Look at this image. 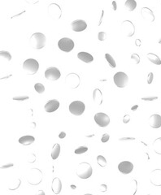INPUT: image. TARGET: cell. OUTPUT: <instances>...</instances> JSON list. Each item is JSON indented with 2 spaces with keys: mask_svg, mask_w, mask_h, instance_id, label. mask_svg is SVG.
<instances>
[{
  "mask_svg": "<svg viewBox=\"0 0 161 195\" xmlns=\"http://www.w3.org/2000/svg\"><path fill=\"white\" fill-rule=\"evenodd\" d=\"M153 78H154V74L153 72H150L147 76V83L149 85H150L152 81H153Z\"/></svg>",
  "mask_w": 161,
  "mask_h": 195,
  "instance_id": "obj_36",
  "label": "cell"
},
{
  "mask_svg": "<svg viewBox=\"0 0 161 195\" xmlns=\"http://www.w3.org/2000/svg\"><path fill=\"white\" fill-rule=\"evenodd\" d=\"M93 100L98 106L103 103V94L99 89H95L93 92Z\"/></svg>",
  "mask_w": 161,
  "mask_h": 195,
  "instance_id": "obj_20",
  "label": "cell"
},
{
  "mask_svg": "<svg viewBox=\"0 0 161 195\" xmlns=\"http://www.w3.org/2000/svg\"><path fill=\"white\" fill-rule=\"evenodd\" d=\"M38 193H42V194H45V193H44V192H43V191H38Z\"/></svg>",
  "mask_w": 161,
  "mask_h": 195,
  "instance_id": "obj_46",
  "label": "cell"
},
{
  "mask_svg": "<svg viewBox=\"0 0 161 195\" xmlns=\"http://www.w3.org/2000/svg\"><path fill=\"white\" fill-rule=\"evenodd\" d=\"M149 124L151 128H159L161 127V116L158 114L150 115L149 119Z\"/></svg>",
  "mask_w": 161,
  "mask_h": 195,
  "instance_id": "obj_17",
  "label": "cell"
},
{
  "mask_svg": "<svg viewBox=\"0 0 161 195\" xmlns=\"http://www.w3.org/2000/svg\"><path fill=\"white\" fill-rule=\"evenodd\" d=\"M122 121H123L124 124H128L130 121V116H129V115H124L123 117V120H122Z\"/></svg>",
  "mask_w": 161,
  "mask_h": 195,
  "instance_id": "obj_38",
  "label": "cell"
},
{
  "mask_svg": "<svg viewBox=\"0 0 161 195\" xmlns=\"http://www.w3.org/2000/svg\"><path fill=\"white\" fill-rule=\"evenodd\" d=\"M105 59H106V60L108 62L109 65H110L111 67L112 68H115L116 67V64H115V60H114L113 57L111 55H109V54H106V55H105Z\"/></svg>",
  "mask_w": 161,
  "mask_h": 195,
  "instance_id": "obj_26",
  "label": "cell"
},
{
  "mask_svg": "<svg viewBox=\"0 0 161 195\" xmlns=\"http://www.w3.org/2000/svg\"><path fill=\"white\" fill-rule=\"evenodd\" d=\"M99 190L101 191V192H106V191L107 190V184H101V185L99 186Z\"/></svg>",
  "mask_w": 161,
  "mask_h": 195,
  "instance_id": "obj_39",
  "label": "cell"
},
{
  "mask_svg": "<svg viewBox=\"0 0 161 195\" xmlns=\"http://www.w3.org/2000/svg\"><path fill=\"white\" fill-rule=\"evenodd\" d=\"M118 169L121 173L127 175V174L131 173L132 171H133V170H134V164L131 162H129V161H123V162L119 163Z\"/></svg>",
  "mask_w": 161,
  "mask_h": 195,
  "instance_id": "obj_13",
  "label": "cell"
},
{
  "mask_svg": "<svg viewBox=\"0 0 161 195\" xmlns=\"http://www.w3.org/2000/svg\"><path fill=\"white\" fill-rule=\"evenodd\" d=\"M141 16H142V19L145 20L146 21L149 22V23H153L155 21V15H154L153 11L148 8H142L141 9Z\"/></svg>",
  "mask_w": 161,
  "mask_h": 195,
  "instance_id": "obj_14",
  "label": "cell"
},
{
  "mask_svg": "<svg viewBox=\"0 0 161 195\" xmlns=\"http://www.w3.org/2000/svg\"><path fill=\"white\" fill-rule=\"evenodd\" d=\"M120 141H121V142H123V141H125V142H127V141H134L135 140V138L134 137H121V138L119 139Z\"/></svg>",
  "mask_w": 161,
  "mask_h": 195,
  "instance_id": "obj_37",
  "label": "cell"
},
{
  "mask_svg": "<svg viewBox=\"0 0 161 195\" xmlns=\"http://www.w3.org/2000/svg\"><path fill=\"white\" fill-rule=\"evenodd\" d=\"M125 7H126V8L129 11H134V9L136 8V7H137V3L134 0H127L125 3Z\"/></svg>",
  "mask_w": 161,
  "mask_h": 195,
  "instance_id": "obj_25",
  "label": "cell"
},
{
  "mask_svg": "<svg viewBox=\"0 0 161 195\" xmlns=\"http://www.w3.org/2000/svg\"><path fill=\"white\" fill-rule=\"evenodd\" d=\"M135 44H136V46H137V47L141 46V40H140V39H136V40H135Z\"/></svg>",
  "mask_w": 161,
  "mask_h": 195,
  "instance_id": "obj_43",
  "label": "cell"
},
{
  "mask_svg": "<svg viewBox=\"0 0 161 195\" xmlns=\"http://www.w3.org/2000/svg\"><path fill=\"white\" fill-rule=\"evenodd\" d=\"M137 108H138V105H134V106H133V107H131V110L132 111H133V112H135V111H136V110L137 109Z\"/></svg>",
  "mask_w": 161,
  "mask_h": 195,
  "instance_id": "obj_44",
  "label": "cell"
},
{
  "mask_svg": "<svg viewBox=\"0 0 161 195\" xmlns=\"http://www.w3.org/2000/svg\"><path fill=\"white\" fill-rule=\"evenodd\" d=\"M71 188H72L73 190H75L76 186H75V185H73V184H72V185H71Z\"/></svg>",
  "mask_w": 161,
  "mask_h": 195,
  "instance_id": "obj_45",
  "label": "cell"
},
{
  "mask_svg": "<svg viewBox=\"0 0 161 195\" xmlns=\"http://www.w3.org/2000/svg\"><path fill=\"white\" fill-rule=\"evenodd\" d=\"M113 80L115 86L119 88H125L129 82V77L127 74L122 72H116L113 77Z\"/></svg>",
  "mask_w": 161,
  "mask_h": 195,
  "instance_id": "obj_5",
  "label": "cell"
},
{
  "mask_svg": "<svg viewBox=\"0 0 161 195\" xmlns=\"http://www.w3.org/2000/svg\"><path fill=\"white\" fill-rule=\"evenodd\" d=\"M94 121L96 122L98 125L104 128L110 124V118L105 113L99 112L94 115Z\"/></svg>",
  "mask_w": 161,
  "mask_h": 195,
  "instance_id": "obj_11",
  "label": "cell"
},
{
  "mask_svg": "<svg viewBox=\"0 0 161 195\" xmlns=\"http://www.w3.org/2000/svg\"><path fill=\"white\" fill-rule=\"evenodd\" d=\"M109 139H110V136H109L107 134H104L103 135L102 138H101V141H102V142L105 143V142H108V141H109Z\"/></svg>",
  "mask_w": 161,
  "mask_h": 195,
  "instance_id": "obj_35",
  "label": "cell"
},
{
  "mask_svg": "<svg viewBox=\"0 0 161 195\" xmlns=\"http://www.w3.org/2000/svg\"><path fill=\"white\" fill-rule=\"evenodd\" d=\"M59 48L64 52H70L74 48V42L68 38H63L58 42Z\"/></svg>",
  "mask_w": 161,
  "mask_h": 195,
  "instance_id": "obj_8",
  "label": "cell"
},
{
  "mask_svg": "<svg viewBox=\"0 0 161 195\" xmlns=\"http://www.w3.org/2000/svg\"><path fill=\"white\" fill-rule=\"evenodd\" d=\"M85 110H86V105L80 101H74L71 102V104L69 105L70 112L77 116L82 115Z\"/></svg>",
  "mask_w": 161,
  "mask_h": 195,
  "instance_id": "obj_6",
  "label": "cell"
},
{
  "mask_svg": "<svg viewBox=\"0 0 161 195\" xmlns=\"http://www.w3.org/2000/svg\"><path fill=\"white\" fill-rule=\"evenodd\" d=\"M98 39L101 42H103L107 39V33L105 32H99L98 34Z\"/></svg>",
  "mask_w": 161,
  "mask_h": 195,
  "instance_id": "obj_32",
  "label": "cell"
},
{
  "mask_svg": "<svg viewBox=\"0 0 161 195\" xmlns=\"http://www.w3.org/2000/svg\"><path fill=\"white\" fill-rule=\"evenodd\" d=\"M158 43H159V44H161V38H160V39H159V40L158 41Z\"/></svg>",
  "mask_w": 161,
  "mask_h": 195,
  "instance_id": "obj_47",
  "label": "cell"
},
{
  "mask_svg": "<svg viewBox=\"0 0 161 195\" xmlns=\"http://www.w3.org/2000/svg\"><path fill=\"white\" fill-rule=\"evenodd\" d=\"M97 163L100 167H106L107 166V160L103 155H98L97 156Z\"/></svg>",
  "mask_w": 161,
  "mask_h": 195,
  "instance_id": "obj_27",
  "label": "cell"
},
{
  "mask_svg": "<svg viewBox=\"0 0 161 195\" xmlns=\"http://www.w3.org/2000/svg\"><path fill=\"white\" fill-rule=\"evenodd\" d=\"M46 36L42 33H35L31 35L30 39V43L33 48L36 50L43 49L46 45Z\"/></svg>",
  "mask_w": 161,
  "mask_h": 195,
  "instance_id": "obj_1",
  "label": "cell"
},
{
  "mask_svg": "<svg viewBox=\"0 0 161 195\" xmlns=\"http://www.w3.org/2000/svg\"><path fill=\"white\" fill-rule=\"evenodd\" d=\"M87 150H88V148H87L86 146H80V147H78L77 149H76L75 154H77V155L84 154V153H86Z\"/></svg>",
  "mask_w": 161,
  "mask_h": 195,
  "instance_id": "obj_30",
  "label": "cell"
},
{
  "mask_svg": "<svg viewBox=\"0 0 161 195\" xmlns=\"http://www.w3.org/2000/svg\"><path fill=\"white\" fill-rule=\"evenodd\" d=\"M156 99H158V97L157 96L143 97V98H142V101H147V102H151V101H154V100H156Z\"/></svg>",
  "mask_w": 161,
  "mask_h": 195,
  "instance_id": "obj_33",
  "label": "cell"
},
{
  "mask_svg": "<svg viewBox=\"0 0 161 195\" xmlns=\"http://www.w3.org/2000/svg\"><path fill=\"white\" fill-rule=\"evenodd\" d=\"M0 55L1 57H3L6 60H8V62H10L11 60V54L9 53L8 51H0Z\"/></svg>",
  "mask_w": 161,
  "mask_h": 195,
  "instance_id": "obj_29",
  "label": "cell"
},
{
  "mask_svg": "<svg viewBox=\"0 0 161 195\" xmlns=\"http://www.w3.org/2000/svg\"><path fill=\"white\" fill-rule=\"evenodd\" d=\"M153 150L156 154L161 155V137L156 138L153 142Z\"/></svg>",
  "mask_w": 161,
  "mask_h": 195,
  "instance_id": "obj_23",
  "label": "cell"
},
{
  "mask_svg": "<svg viewBox=\"0 0 161 195\" xmlns=\"http://www.w3.org/2000/svg\"><path fill=\"white\" fill-rule=\"evenodd\" d=\"M49 16L54 20H59L62 16V10L59 4L57 3H51L47 8Z\"/></svg>",
  "mask_w": 161,
  "mask_h": 195,
  "instance_id": "obj_9",
  "label": "cell"
},
{
  "mask_svg": "<svg viewBox=\"0 0 161 195\" xmlns=\"http://www.w3.org/2000/svg\"><path fill=\"white\" fill-rule=\"evenodd\" d=\"M77 58L81 61L86 63V64H90V63L94 61V57L92 56L90 54L85 52V51L79 52L77 54Z\"/></svg>",
  "mask_w": 161,
  "mask_h": 195,
  "instance_id": "obj_19",
  "label": "cell"
},
{
  "mask_svg": "<svg viewBox=\"0 0 161 195\" xmlns=\"http://www.w3.org/2000/svg\"><path fill=\"white\" fill-rule=\"evenodd\" d=\"M13 100L16 101H24V100H28L29 99V96H16L12 98Z\"/></svg>",
  "mask_w": 161,
  "mask_h": 195,
  "instance_id": "obj_34",
  "label": "cell"
},
{
  "mask_svg": "<svg viewBox=\"0 0 161 195\" xmlns=\"http://www.w3.org/2000/svg\"><path fill=\"white\" fill-rule=\"evenodd\" d=\"M65 137H66V133H65V132H61V133L59 134V137L60 139L65 138Z\"/></svg>",
  "mask_w": 161,
  "mask_h": 195,
  "instance_id": "obj_42",
  "label": "cell"
},
{
  "mask_svg": "<svg viewBox=\"0 0 161 195\" xmlns=\"http://www.w3.org/2000/svg\"><path fill=\"white\" fill-rule=\"evenodd\" d=\"M34 141V137L31 136V135H25V136L21 137L19 139V143L23 145V146H30L32 143H33Z\"/></svg>",
  "mask_w": 161,
  "mask_h": 195,
  "instance_id": "obj_21",
  "label": "cell"
},
{
  "mask_svg": "<svg viewBox=\"0 0 161 195\" xmlns=\"http://www.w3.org/2000/svg\"><path fill=\"white\" fill-rule=\"evenodd\" d=\"M39 68L38 62L34 59H28L23 64V69L28 72L30 75L36 74Z\"/></svg>",
  "mask_w": 161,
  "mask_h": 195,
  "instance_id": "obj_3",
  "label": "cell"
},
{
  "mask_svg": "<svg viewBox=\"0 0 161 195\" xmlns=\"http://www.w3.org/2000/svg\"><path fill=\"white\" fill-rule=\"evenodd\" d=\"M60 77H61V73L57 68H48L45 71V77L47 80H51V81H55V80H59Z\"/></svg>",
  "mask_w": 161,
  "mask_h": 195,
  "instance_id": "obj_10",
  "label": "cell"
},
{
  "mask_svg": "<svg viewBox=\"0 0 161 195\" xmlns=\"http://www.w3.org/2000/svg\"><path fill=\"white\" fill-rule=\"evenodd\" d=\"M72 30L75 32H82L87 28V24L82 20H76L71 24Z\"/></svg>",
  "mask_w": 161,
  "mask_h": 195,
  "instance_id": "obj_15",
  "label": "cell"
},
{
  "mask_svg": "<svg viewBox=\"0 0 161 195\" xmlns=\"http://www.w3.org/2000/svg\"><path fill=\"white\" fill-rule=\"evenodd\" d=\"M121 33H123L125 37L131 38L135 33V26L134 23L130 20H125L121 24Z\"/></svg>",
  "mask_w": 161,
  "mask_h": 195,
  "instance_id": "obj_4",
  "label": "cell"
},
{
  "mask_svg": "<svg viewBox=\"0 0 161 195\" xmlns=\"http://www.w3.org/2000/svg\"><path fill=\"white\" fill-rule=\"evenodd\" d=\"M14 164L13 163H8V164H5V165L1 166V168L4 169V168H11V167H13Z\"/></svg>",
  "mask_w": 161,
  "mask_h": 195,
  "instance_id": "obj_40",
  "label": "cell"
},
{
  "mask_svg": "<svg viewBox=\"0 0 161 195\" xmlns=\"http://www.w3.org/2000/svg\"><path fill=\"white\" fill-rule=\"evenodd\" d=\"M131 60H134L135 64H138L140 63V56L137 54H133L131 55Z\"/></svg>",
  "mask_w": 161,
  "mask_h": 195,
  "instance_id": "obj_31",
  "label": "cell"
},
{
  "mask_svg": "<svg viewBox=\"0 0 161 195\" xmlns=\"http://www.w3.org/2000/svg\"><path fill=\"white\" fill-rule=\"evenodd\" d=\"M59 107V102L58 100H55V99H52V100H50L46 103L45 105V111L46 112L51 113L55 112L58 108Z\"/></svg>",
  "mask_w": 161,
  "mask_h": 195,
  "instance_id": "obj_16",
  "label": "cell"
},
{
  "mask_svg": "<svg viewBox=\"0 0 161 195\" xmlns=\"http://www.w3.org/2000/svg\"><path fill=\"white\" fill-rule=\"evenodd\" d=\"M93 168L92 166L89 163H80L77 167L76 174L80 179H88L92 176Z\"/></svg>",
  "mask_w": 161,
  "mask_h": 195,
  "instance_id": "obj_2",
  "label": "cell"
},
{
  "mask_svg": "<svg viewBox=\"0 0 161 195\" xmlns=\"http://www.w3.org/2000/svg\"><path fill=\"white\" fill-rule=\"evenodd\" d=\"M59 154H60V146L59 144L56 143L52 148V151H51V158L52 159H56L59 157Z\"/></svg>",
  "mask_w": 161,
  "mask_h": 195,
  "instance_id": "obj_24",
  "label": "cell"
},
{
  "mask_svg": "<svg viewBox=\"0 0 161 195\" xmlns=\"http://www.w3.org/2000/svg\"><path fill=\"white\" fill-rule=\"evenodd\" d=\"M65 82L67 84V86L70 89H76L80 86V79L79 75L77 73L72 72V73H68L65 78Z\"/></svg>",
  "mask_w": 161,
  "mask_h": 195,
  "instance_id": "obj_7",
  "label": "cell"
},
{
  "mask_svg": "<svg viewBox=\"0 0 161 195\" xmlns=\"http://www.w3.org/2000/svg\"><path fill=\"white\" fill-rule=\"evenodd\" d=\"M51 190L53 191L54 193L59 194L62 190V182L61 180L55 177L52 181V184H51Z\"/></svg>",
  "mask_w": 161,
  "mask_h": 195,
  "instance_id": "obj_18",
  "label": "cell"
},
{
  "mask_svg": "<svg viewBox=\"0 0 161 195\" xmlns=\"http://www.w3.org/2000/svg\"><path fill=\"white\" fill-rule=\"evenodd\" d=\"M150 181L154 186H161V169H155L150 172Z\"/></svg>",
  "mask_w": 161,
  "mask_h": 195,
  "instance_id": "obj_12",
  "label": "cell"
},
{
  "mask_svg": "<svg viewBox=\"0 0 161 195\" xmlns=\"http://www.w3.org/2000/svg\"><path fill=\"white\" fill-rule=\"evenodd\" d=\"M35 90L37 91L38 94H43L45 91V87L43 86L42 83H36L34 85Z\"/></svg>",
  "mask_w": 161,
  "mask_h": 195,
  "instance_id": "obj_28",
  "label": "cell"
},
{
  "mask_svg": "<svg viewBox=\"0 0 161 195\" xmlns=\"http://www.w3.org/2000/svg\"><path fill=\"white\" fill-rule=\"evenodd\" d=\"M112 4L113 11H116V9H117V5H116V2H115V1H112Z\"/></svg>",
  "mask_w": 161,
  "mask_h": 195,
  "instance_id": "obj_41",
  "label": "cell"
},
{
  "mask_svg": "<svg viewBox=\"0 0 161 195\" xmlns=\"http://www.w3.org/2000/svg\"><path fill=\"white\" fill-rule=\"evenodd\" d=\"M147 57L148 60L151 62V63H153L154 64H156V65H160L161 64V59L156 54L148 53L147 55Z\"/></svg>",
  "mask_w": 161,
  "mask_h": 195,
  "instance_id": "obj_22",
  "label": "cell"
}]
</instances>
